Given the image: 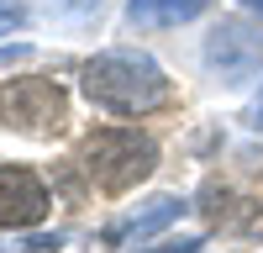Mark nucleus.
<instances>
[{"label":"nucleus","instance_id":"f257e3e1","mask_svg":"<svg viewBox=\"0 0 263 253\" xmlns=\"http://www.w3.org/2000/svg\"><path fill=\"white\" fill-rule=\"evenodd\" d=\"M84 95L116 116H142L168 100V79L147 53H95L84 63Z\"/></svg>","mask_w":263,"mask_h":253},{"label":"nucleus","instance_id":"f03ea898","mask_svg":"<svg viewBox=\"0 0 263 253\" xmlns=\"http://www.w3.org/2000/svg\"><path fill=\"white\" fill-rule=\"evenodd\" d=\"M153 164H158L153 137L126 132V127H105V132L84 137V148H79V169L90 174L95 190H105V195H121V190H132L137 179H147Z\"/></svg>","mask_w":263,"mask_h":253},{"label":"nucleus","instance_id":"7ed1b4c3","mask_svg":"<svg viewBox=\"0 0 263 253\" xmlns=\"http://www.w3.org/2000/svg\"><path fill=\"white\" fill-rule=\"evenodd\" d=\"M0 121L32 137H53L69 121V95L53 79H11L0 90Z\"/></svg>","mask_w":263,"mask_h":253},{"label":"nucleus","instance_id":"20e7f679","mask_svg":"<svg viewBox=\"0 0 263 253\" xmlns=\"http://www.w3.org/2000/svg\"><path fill=\"white\" fill-rule=\"evenodd\" d=\"M200 58L211 74H221V84H248L263 69V32L248 27V21H216L205 32Z\"/></svg>","mask_w":263,"mask_h":253},{"label":"nucleus","instance_id":"39448f33","mask_svg":"<svg viewBox=\"0 0 263 253\" xmlns=\"http://www.w3.org/2000/svg\"><path fill=\"white\" fill-rule=\"evenodd\" d=\"M42 216H48V185L32 169L0 164V227L21 232V227H37Z\"/></svg>","mask_w":263,"mask_h":253},{"label":"nucleus","instance_id":"423d86ee","mask_svg":"<svg viewBox=\"0 0 263 253\" xmlns=\"http://www.w3.org/2000/svg\"><path fill=\"white\" fill-rule=\"evenodd\" d=\"M200 211H205V222L221 227V232H242V238H258L263 232V206L253 195H232L227 185H205L200 190Z\"/></svg>","mask_w":263,"mask_h":253},{"label":"nucleus","instance_id":"0eeeda50","mask_svg":"<svg viewBox=\"0 0 263 253\" xmlns=\"http://www.w3.org/2000/svg\"><path fill=\"white\" fill-rule=\"evenodd\" d=\"M179 211H184V201H179V195H158V201H153V206L142 211V216H132V222H121V227H111V232H105V248L142 243V238H153L158 227H168L174 216H179Z\"/></svg>","mask_w":263,"mask_h":253},{"label":"nucleus","instance_id":"6e6552de","mask_svg":"<svg viewBox=\"0 0 263 253\" xmlns=\"http://www.w3.org/2000/svg\"><path fill=\"white\" fill-rule=\"evenodd\" d=\"M205 11V0H126V21L132 27H179Z\"/></svg>","mask_w":263,"mask_h":253},{"label":"nucleus","instance_id":"1a4fd4ad","mask_svg":"<svg viewBox=\"0 0 263 253\" xmlns=\"http://www.w3.org/2000/svg\"><path fill=\"white\" fill-rule=\"evenodd\" d=\"M53 248H63V232H32V238L0 243V253H53Z\"/></svg>","mask_w":263,"mask_h":253},{"label":"nucleus","instance_id":"9d476101","mask_svg":"<svg viewBox=\"0 0 263 253\" xmlns=\"http://www.w3.org/2000/svg\"><path fill=\"white\" fill-rule=\"evenodd\" d=\"M42 11L48 16H95L100 0H42Z\"/></svg>","mask_w":263,"mask_h":253},{"label":"nucleus","instance_id":"9b49d317","mask_svg":"<svg viewBox=\"0 0 263 253\" xmlns=\"http://www.w3.org/2000/svg\"><path fill=\"white\" fill-rule=\"evenodd\" d=\"M21 21H27V6H21V0H0V32L21 27Z\"/></svg>","mask_w":263,"mask_h":253},{"label":"nucleus","instance_id":"f8f14e48","mask_svg":"<svg viewBox=\"0 0 263 253\" xmlns=\"http://www.w3.org/2000/svg\"><path fill=\"white\" fill-rule=\"evenodd\" d=\"M142 253H205V238H179V243H158V248H142Z\"/></svg>","mask_w":263,"mask_h":253},{"label":"nucleus","instance_id":"ddd939ff","mask_svg":"<svg viewBox=\"0 0 263 253\" xmlns=\"http://www.w3.org/2000/svg\"><path fill=\"white\" fill-rule=\"evenodd\" d=\"M248 121H253V127H263V95L253 100V111H248Z\"/></svg>","mask_w":263,"mask_h":253},{"label":"nucleus","instance_id":"4468645a","mask_svg":"<svg viewBox=\"0 0 263 253\" xmlns=\"http://www.w3.org/2000/svg\"><path fill=\"white\" fill-rule=\"evenodd\" d=\"M242 6H248V11H258V16H263V0H242Z\"/></svg>","mask_w":263,"mask_h":253}]
</instances>
